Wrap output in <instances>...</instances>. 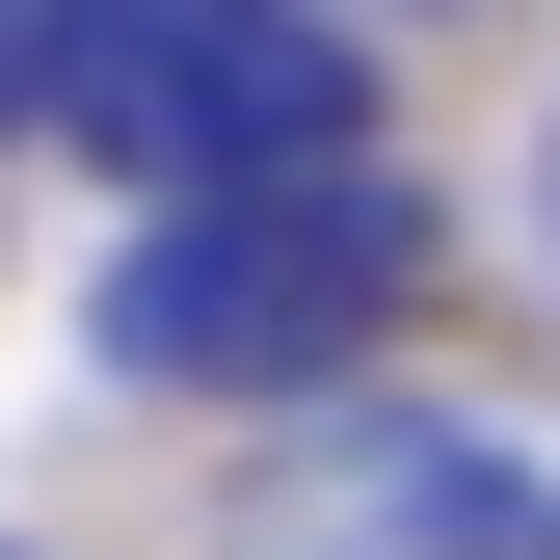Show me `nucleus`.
<instances>
[{
  "mask_svg": "<svg viewBox=\"0 0 560 560\" xmlns=\"http://www.w3.org/2000/svg\"><path fill=\"white\" fill-rule=\"evenodd\" d=\"M27 107L133 161L187 214V187H320L374 161V54L320 27V0H27Z\"/></svg>",
  "mask_w": 560,
  "mask_h": 560,
  "instance_id": "1",
  "label": "nucleus"
},
{
  "mask_svg": "<svg viewBox=\"0 0 560 560\" xmlns=\"http://www.w3.org/2000/svg\"><path fill=\"white\" fill-rule=\"evenodd\" d=\"M214 560H560V454L454 428V400H374V428H320Z\"/></svg>",
  "mask_w": 560,
  "mask_h": 560,
  "instance_id": "3",
  "label": "nucleus"
},
{
  "mask_svg": "<svg viewBox=\"0 0 560 560\" xmlns=\"http://www.w3.org/2000/svg\"><path fill=\"white\" fill-rule=\"evenodd\" d=\"M400 294H428L400 161H320V187H187V214H133V267H107V374H161V400H294V374H347Z\"/></svg>",
  "mask_w": 560,
  "mask_h": 560,
  "instance_id": "2",
  "label": "nucleus"
},
{
  "mask_svg": "<svg viewBox=\"0 0 560 560\" xmlns=\"http://www.w3.org/2000/svg\"><path fill=\"white\" fill-rule=\"evenodd\" d=\"M0 107H27V0H0Z\"/></svg>",
  "mask_w": 560,
  "mask_h": 560,
  "instance_id": "4",
  "label": "nucleus"
}]
</instances>
